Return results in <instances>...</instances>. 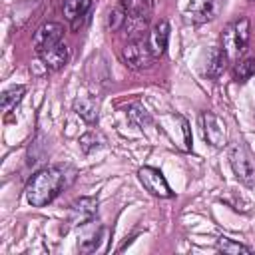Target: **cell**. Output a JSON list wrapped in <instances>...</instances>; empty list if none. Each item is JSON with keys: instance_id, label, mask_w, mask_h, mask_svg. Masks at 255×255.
<instances>
[{"instance_id": "obj_10", "label": "cell", "mask_w": 255, "mask_h": 255, "mask_svg": "<svg viewBox=\"0 0 255 255\" xmlns=\"http://www.w3.org/2000/svg\"><path fill=\"white\" fill-rule=\"evenodd\" d=\"M167 40H169V24H167V20L155 22L151 32H149V38H147V44H149V50H151L153 58H161L165 54Z\"/></svg>"}, {"instance_id": "obj_2", "label": "cell", "mask_w": 255, "mask_h": 255, "mask_svg": "<svg viewBox=\"0 0 255 255\" xmlns=\"http://www.w3.org/2000/svg\"><path fill=\"white\" fill-rule=\"evenodd\" d=\"M227 155H229V165H231L235 177L243 185L253 187L255 185V167H253V161H251L247 149L241 143H233V145H229Z\"/></svg>"}, {"instance_id": "obj_19", "label": "cell", "mask_w": 255, "mask_h": 255, "mask_svg": "<svg viewBox=\"0 0 255 255\" xmlns=\"http://www.w3.org/2000/svg\"><path fill=\"white\" fill-rule=\"evenodd\" d=\"M251 76H255V58H243L233 68L235 82H247Z\"/></svg>"}, {"instance_id": "obj_12", "label": "cell", "mask_w": 255, "mask_h": 255, "mask_svg": "<svg viewBox=\"0 0 255 255\" xmlns=\"http://www.w3.org/2000/svg\"><path fill=\"white\" fill-rule=\"evenodd\" d=\"M219 10L217 0H191L187 6V16L191 22H207L211 20Z\"/></svg>"}, {"instance_id": "obj_13", "label": "cell", "mask_w": 255, "mask_h": 255, "mask_svg": "<svg viewBox=\"0 0 255 255\" xmlns=\"http://www.w3.org/2000/svg\"><path fill=\"white\" fill-rule=\"evenodd\" d=\"M94 0H66L64 2V16L72 22V30H78L88 16Z\"/></svg>"}, {"instance_id": "obj_17", "label": "cell", "mask_w": 255, "mask_h": 255, "mask_svg": "<svg viewBox=\"0 0 255 255\" xmlns=\"http://www.w3.org/2000/svg\"><path fill=\"white\" fill-rule=\"evenodd\" d=\"M217 251H221L225 255H249L251 253V249L247 245L237 243V241H233L229 237H219L217 239Z\"/></svg>"}, {"instance_id": "obj_20", "label": "cell", "mask_w": 255, "mask_h": 255, "mask_svg": "<svg viewBox=\"0 0 255 255\" xmlns=\"http://www.w3.org/2000/svg\"><path fill=\"white\" fill-rule=\"evenodd\" d=\"M128 118H129V122L135 124L137 128H145V126L151 122L149 112H147L141 104H131V106L128 108Z\"/></svg>"}, {"instance_id": "obj_1", "label": "cell", "mask_w": 255, "mask_h": 255, "mask_svg": "<svg viewBox=\"0 0 255 255\" xmlns=\"http://www.w3.org/2000/svg\"><path fill=\"white\" fill-rule=\"evenodd\" d=\"M76 177V171L68 165H50L38 169L26 183V199L32 207H44L52 203Z\"/></svg>"}, {"instance_id": "obj_11", "label": "cell", "mask_w": 255, "mask_h": 255, "mask_svg": "<svg viewBox=\"0 0 255 255\" xmlns=\"http://www.w3.org/2000/svg\"><path fill=\"white\" fill-rule=\"evenodd\" d=\"M227 62H229V54L223 50V48H211L207 52V58H205V68H203V74L211 80H217L225 68H227Z\"/></svg>"}, {"instance_id": "obj_16", "label": "cell", "mask_w": 255, "mask_h": 255, "mask_svg": "<svg viewBox=\"0 0 255 255\" xmlns=\"http://www.w3.org/2000/svg\"><path fill=\"white\" fill-rule=\"evenodd\" d=\"M24 94H26V88H24V86H12V88L4 90V92H2V96H0L2 110H4V112L14 110V108L20 104V100H22V96H24Z\"/></svg>"}, {"instance_id": "obj_3", "label": "cell", "mask_w": 255, "mask_h": 255, "mask_svg": "<svg viewBox=\"0 0 255 255\" xmlns=\"http://www.w3.org/2000/svg\"><path fill=\"white\" fill-rule=\"evenodd\" d=\"M122 60L131 70H147L153 64V54L149 50V44L143 40H131L122 50Z\"/></svg>"}, {"instance_id": "obj_14", "label": "cell", "mask_w": 255, "mask_h": 255, "mask_svg": "<svg viewBox=\"0 0 255 255\" xmlns=\"http://www.w3.org/2000/svg\"><path fill=\"white\" fill-rule=\"evenodd\" d=\"M74 112L86 124H96L98 122V100L94 96H78L74 100Z\"/></svg>"}, {"instance_id": "obj_6", "label": "cell", "mask_w": 255, "mask_h": 255, "mask_svg": "<svg viewBox=\"0 0 255 255\" xmlns=\"http://www.w3.org/2000/svg\"><path fill=\"white\" fill-rule=\"evenodd\" d=\"M249 40V18H239L233 26H229L223 34V50L235 48V52H243Z\"/></svg>"}, {"instance_id": "obj_8", "label": "cell", "mask_w": 255, "mask_h": 255, "mask_svg": "<svg viewBox=\"0 0 255 255\" xmlns=\"http://www.w3.org/2000/svg\"><path fill=\"white\" fill-rule=\"evenodd\" d=\"M98 213L96 197H80L70 205V223L72 225H88L94 221Z\"/></svg>"}, {"instance_id": "obj_7", "label": "cell", "mask_w": 255, "mask_h": 255, "mask_svg": "<svg viewBox=\"0 0 255 255\" xmlns=\"http://www.w3.org/2000/svg\"><path fill=\"white\" fill-rule=\"evenodd\" d=\"M62 36H64V26L62 24H58V22H46V24H42L36 30V34L32 38V46H34V50L38 54V52H42V50H46V48L62 42Z\"/></svg>"}, {"instance_id": "obj_21", "label": "cell", "mask_w": 255, "mask_h": 255, "mask_svg": "<svg viewBox=\"0 0 255 255\" xmlns=\"http://www.w3.org/2000/svg\"><path fill=\"white\" fill-rule=\"evenodd\" d=\"M104 145V137L98 133V131H86L82 137H80V149L84 151V153H90V151H94V149H98V147H102Z\"/></svg>"}, {"instance_id": "obj_18", "label": "cell", "mask_w": 255, "mask_h": 255, "mask_svg": "<svg viewBox=\"0 0 255 255\" xmlns=\"http://www.w3.org/2000/svg\"><path fill=\"white\" fill-rule=\"evenodd\" d=\"M104 233H106L104 227H96V231L84 235V237L78 241V249H80L82 253H92V251H96V249L100 247V241H102V235H104Z\"/></svg>"}, {"instance_id": "obj_15", "label": "cell", "mask_w": 255, "mask_h": 255, "mask_svg": "<svg viewBox=\"0 0 255 255\" xmlns=\"http://www.w3.org/2000/svg\"><path fill=\"white\" fill-rule=\"evenodd\" d=\"M120 6L126 10L128 18H137L143 22L151 12V0H120Z\"/></svg>"}, {"instance_id": "obj_22", "label": "cell", "mask_w": 255, "mask_h": 255, "mask_svg": "<svg viewBox=\"0 0 255 255\" xmlns=\"http://www.w3.org/2000/svg\"><path fill=\"white\" fill-rule=\"evenodd\" d=\"M126 22H128V14H126V10L118 4V6L108 14V28H110L112 32H116V30L124 28Z\"/></svg>"}, {"instance_id": "obj_9", "label": "cell", "mask_w": 255, "mask_h": 255, "mask_svg": "<svg viewBox=\"0 0 255 255\" xmlns=\"http://www.w3.org/2000/svg\"><path fill=\"white\" fill-rule=\"evenodd\" d=\"M38 58L42 60V64H44L48 70L56 72V70H62V68L68 64L70 52H68V46H66L64 42H58V44H54V46H50V48L38 52Z\"/></svg>"}, {"instance_id": "obj_4", "label": "cell", "mask_w": 255, "mask_h": 255, "mask_svg": "<svg viewBox=\"0 0 255 255\" xmlns=\"http://www.w3.org/2000/svg\"><path fill=\"white\" fill-rule=\"evenodd\" d=\"M137 177H139V183L143 185V189L149 191L153 197L167 199L173 195V191L169 189V185H167V181L159 169H155L151 165H143V167H139Z\"/></svg>"}, {"instance_id": "obj_5", "label": "cell", "mask_w": 255, "mask_h": 255, "mask_svg": "<svg viewBox=\"0 0 255 255\" xmlns=\"http://www.w3.org/2000/svg\"><path fill=\"white\" fill-rule=\"evenodd\" d=\"M199 122H201L203 137L211 147H223L227 143V129L219 116H215L213 112H203Z\"/></svg>"}]
</instances>
